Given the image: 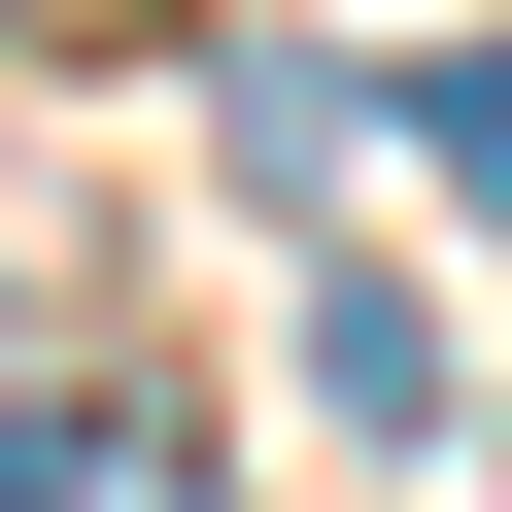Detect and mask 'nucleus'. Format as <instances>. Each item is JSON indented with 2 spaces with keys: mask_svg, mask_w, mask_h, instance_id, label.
Instances as JSON below:
<instances>
[{
  "mask_svg": "<svg viewBox=\"0 0 512 512\" xmlns=\"http://www.w3.org/2000/svg\"><path fill=\"white\" fill-rule=\"evenodd\" d=\"M0 512H103V410H0Z\"/></svg>",
  "mask_w": 512,
  "mask_h": 512,
  "instance_id": "obj_1",
  "label": "nucleus"
},
{
  "mask_svg": "<svg viewBox=\"0 0 512 512\" xmlns=\"http://www.w3.org/2000/svg\"><path fill=\"white\" fill-rule=\"evenodd\" d=\"M0 35H103V0H0Z\"/></svg>",
  "mask_w": 512,
  "mask_h": 512,
  "instance_id": "obj_2",
  "label": "nucleus"
}]
</instances>
